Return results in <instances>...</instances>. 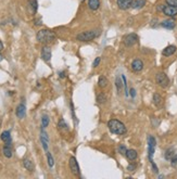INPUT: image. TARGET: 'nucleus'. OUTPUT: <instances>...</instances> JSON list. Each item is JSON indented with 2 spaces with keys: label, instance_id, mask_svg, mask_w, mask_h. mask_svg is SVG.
Returning <instances> with one entry per match:
<instances>
[{
  "label": "nucleus",
  "instance_id": "nucleus-1",
  "mask_svg": "<svg viewBox=\"0 0 177 179\" xmlns=\"http://www.w3.org/2000/svg\"><path fill=\"white\" fill-rule=\"evenodd\" d=\"M108 128L109 130L111 131L112 134L114 135H118V136H121V135H124L126 134V126L124 125V123H122L121 121H118V119H110L108 122Z\"/></svg>",
  "mask_w": 177,
  "mask_h": 179
},
{
  "label": "nucleus",
  "instance_id": "nucleus-2",
  "mask_svg": "<svg viewBox=\"0 0 177 179\" xmlns=\"http://www.w3.org/2000/svg\"><path fill=\"white\" fill-rule=\"evenodd\" d=\"M36 39L37 41L40 42V44L47 45V44H50L56 39V34L50 30H40L37 33Z\"/></svg>",
  "mask_w": 177,
  "mask_h": 179
},
{
  "label": "nucleus",
  "instance_id": "nucleus-3",
  "mask_svg": "<svg viewBox=\"0 0 177 179\" xmlns=\"http://www.w3.org/2000/svg\"><path fill=\"white\" fill-rule=\"evenodd\" d=\"M100 35V32L98 30H86L83 33H79L76 36V39L78 41H91L95 38H97Z\"/></svg>",
  "mask_w": 177,
  "mask_h": 179
},
{
  "label": "nucleus",
  "instance_id": "nucleus-4",
  "mask_svg": "<svg viewBox=\"0 0 177 179\" xmlns=\"http://www.w3.org/2000/svg\"><path fill=\"white\" fill-rule=\"evenodd\" d=\"M156 141L154 139V137L149 136L148 137V158H149L150 163L153 162V154H154V151H156Z\"/></svg>",
  "mask_w": 177,
  "mask_h": 179
},
{
  "label": "nucleus",
  "instance_id": "nucleus-5",
  "mask_svg": "<svg viewBox=\"0 0 177 179\" xmlns=\"http://www.w3.org/2000/svg\"><path fill=\"white\" fill-rule=\"evenodd\" d=\"M69 166H70V169H71V173H72L74 176H79V175H81L79 165H78V162L75 156H71V158H70Z\"/></svg>",
  "mask_w": 177,
  "mask_h": 179
},
{
  "label": "nucleus",
  "instance_id": "nucleus-6",
  "mask_svg": "<svg viewBox=\"0 0 177 179\" xmlns=\"http://www.w3.org/2000/svg\"><path fill=\"white\" fill-rule=\"evenodd\" d=\"M156 81L162 88H166L170 85V79H168L167 75L165 73H158L156 75Z\"/></svg>",
  "mask_w": 177,
  "mask_h": 179
},
{
  "label": "nucleus",
  "instance_id": "nucleus-7",
  "mask_svg": "<svg viewBox=\"0 0 177 179\" xmlns=\"http://www.w3.org/2000/svg\"><path fill=\"white\" fill-rule=\"evenodd\" d=\"M124 45L126 47H133L134 45H136L138 42V36L136 34H128L127 36H125L123 39Z\"/></svg>",
  "mask_w": 177,
  "mask_h": 179
},
{
  "label": "nucleus",
  "instance_id": "nucleus-8",
  "mask_svg": "<svg viewBox=\"0 0 177 179\" xmlns=\"http://www.w3.org/2000/svg\"><path fill=\"white\" fill-rule=\"evenodd\" d=\"M40 142H41L42 149L47 152V151H48V144H49V136L44 127L40 128Z\"/></svg>",
  "mask_w": 177,
  "mask_h": 179
},
{
  "label": "nucleus",
  "instance_id": "nucleus-9",
  "mask_svg": "<svg viewBox=\"0 0 177 179\" xmlns=\"http://www.w3.org/2000/svg\"><path fill=\"white\" fill-rule=\"evenodd\" d=\"M162 12L168 18H175L177 16V7H172V6H164L163 7Z\"/></svg>",
  "mask_w": 177,
  "mask_h": 179
},
{
  "label": "nucleus",
  "instance_id": "nucleus-10",
  "mask_svg": "<svg viewBox=\"0 0 177 179\" xmlns=\"http://www.w3.org/2000/svg\"><path fill=\"white\" fill-rule=\"evenodd\" d=\"M41 59L45 62H50L51 60V49L49 46L45 45L41 48Z\"/></svg>",
  "mask_w": 177,
  "mask_h": 179
},
{
  "label": "nucleus",
  "instance_id": "nucleus-11",
  "mask_svg": "<svg viewBox=\"0 0 177 179\" xmlns=\"http://www.w3.org/2000/svg\"><path fill=\"white\" fill-rule=\"evenodd\" d=\"M15 115H16V117L20 119L24 118L25 115H26V107H25L24 103H20V104L16 107Z\"/></svg>",
  "mask_w": 177,
  "mask_h": 179
},
{
  "label": "nucleus",
  "instance_id": "nucleus-12",
  "mask_svg": "<svg viewBox=\"0 0 177 179\" xmlns=\"http://www.w3.org/2000/svg\"><path fill=\"white\" fill-rule=\"evenodd\" d=\"M130 66H132L133 72H135V73H139V72H141L142 71V69H144V62H142L140 59H135L132 62V65Z\"/></svg>",
  "mask_w": 177,
  "mask_h": 179
},
{
  "label": "nucleus",
  "instance_id": "nucleus-13",
  "mask_svg": "<svg viewBox=\"0 0 177 179\" xmlns=\"http://www.w3.org/2000/svg\"><path fill=\"white\" fill-rule=\"evenodd\" d=\"M132 3H133V0H117L116 1V4L118 7V9L125 10L129 9V8H132Z\"/></svg>",
  "mask_w": 177,
  "mask_h": 179
},
{
  "label": "nucleus",
  "instance_id": "nucleus-14",
  "mask_svg": "<svg viewBox=\"0 0 177 179\" xmlns=\"http://www.w3.org/2000/svg\"><path fill=\"white\" fill-rule=\"evenodd\" d=\"M177 50V47L174 45H170L167 46L166 48H164L162 51V54L164 55V57H171V55H173V54L176 52Z\"/></svg>",
  "mask_w": 177,
  "mask_h": 179
},
{
  "label": "nucleus",
  "instance_id": "nucleus-15",
  "mask_svg": "<svg viewBox=\"0 0 177 179\" xmlns=\"http://www.w3.org/2000/svg\"><path fill=\"white\" fill-rule=\"evenodd\" d=\"M161 26L167 28V30H173L176 26V23L173 18H168V20H164L163 22H161Z\"/></svg>",
  "mask_w": 177,
  "mask_h": 179
},
{
  "label": "nucleus",
  "instance_id": "nucleus-16",
  "mask_svg": "<svg viewBox=\"0 0 177 179\" xmlns=\"http://www.w3.org/2000/svg\"><path fill=\"white\" fill-rule=\"evenodd\" d=\"M58 129H59L61 134H65V132L69 131V126H67V124L63 118H60V121L58 123Z\"/></svg>",
  "mask_w": 177,
  "mask_h": 179
},
{
  "label": "nucleus",
  "instance_id": "nucleus-17",
  "mask_svg": "<svg viewBox=\"0 0 177 179\" xmlns=\"http://www.w3.org/2000/svg\"><path fill=\"white\" fill-rule=\"evenodd\" d=\"M28 10L32 14H36L37 9H38V2H37V0H28Z\"/></svg>",
  "mask_w": 177,
  "mask_h": 179
},
{
  "label": "nucleus",
  "instance_id": "nucleus-18",
  "mask_svg": "<svg viewBox=\"0 0 177 179\" xmlns=\"http://www.w3.org/2000/svg\"><path fill=\"white\" fill-rule=\"evenodd\" d=\"M23 166H24L28 172H32V173L35 170V165H34V163L32 162V160H30V158H25L24 160H23Z\"/></svg>",
  "mask_w": 177,
  "mask_h": 179
},
{
  "label": "nucleus",
  "instance_id": "nucleus-19",
  "mask_svg": "<svg viewBox=\"0 0 177 179\" xmlns=\"http://www.w3.org/2000/svg\"><path fill=\"white\" fill-rule=\"evenodd\" d=\"M125 155H126L127 160H129V161H135L136 158H138V153H137V151H136V150H134V149L126 150Z\"/></svg>",
  "mask_w": 177,
  "mask_h": 179
},
{
  "label": "nucleus",
  "instance_id": "nucleus-20",
  "mask_svg": "<svg viewBox=\"0 0 177 179\" xmlns=\"http://www.w3.org/2000/svg\"><path fill=\"white\" fill-rule=\"evenodd\" d=\"M2 153L7 158H12V154H13L12 146H10V144H4V146H3V149H2Z\"/></svg>",
  "mask_w": 177,
  "mask_h": 179
},
{
  "label": "nucleus",
  "instance_id": "nucleus-21",
  "mask_svg": "<svg viewBox=\"0 0 177 179\" xmlns=\"http://www.w3.org/2000/svg\"><path fill=\"white\" fill-rule=\"evenodd\" d=\"M0 138H1V140H2L4 143L12 142V138H11V132H10V130L3 131L2 134H1V136H0Z\"/></svg>",
  "mask_w": 177,
  "mask_h": 179
},
{
  "label": "nucleus",
  "instance_id": "nucleus-22",
  "mask_svg": "<svg viewBox=\"0 0 177 179\" xmlns=\"http://www.w3.org/2000/svg\"><path fill=\"white\" fill-rule=\"evenodd\" d=\"M88 8L93 11H96L100 8V0H88Z\"/></svg>",
  "mask_w": 177,
  "mask_h": 179
},
{
  "label": "nucleus",
  "instance_id": "nucleus-23",
  "mask_svg": "<svg viewBox=\"0 0 177 179\" xmlns=\"http://www.w3.org/2000/svg\"><path fill=\"white\" fill-rule=\"evenodd\" d=\"M152 101H153V104L156 105V107H160L161 105H162V103H163V98L158 92H156L154 95H153Z\"/></svg>",
  "mask_w": 177,
  "mask_h": 179
},
{
  "label": "nucleus",
  "instance_id": "nucleus-24",
  "mask_svg": "<svg viewBox=\"0 0 177 179\" xmlns=\"http://www.w3.org/2000/svg\"><path fill=\"white\" fill-rule=\"evenodd\" d=\"M146 6V0H133L132 8L133 9H141Z\"/></svg>",
  "mask_w": 177,
  "mask_h": 179
},
{
  "label": "nucleus",
  "instance_id": "nucleus-25",
  "mask_svg": "<svg viewBox=\"0 0 177 179\" xmlns=\"http://www.w3.org/2000/svg\"><path fill=\"white\" fill-rule=\"evenodd\" d=\"M97 102L98 103H100V104H104V103H107V101H108V95H105L104 92H100L97 95Z\"/></svg>",
  "mask_w": 177,
  "mask_h": 179
},
{
  "label": "nucleus",
  "instance_id": "nucleus-26",
  "mask_svg": "<svg viewBox=\"0 0 177 179\" xmlns=\"http://www.w3.org/2000/svg\"><path fill=\"white\" fill-rule=\"evenodd\" d=\"M115 86H116V90H117V92L118 93L123 90L124 84H123V79H122V77L117 76V77L115 78Z\"/></svg>",
  "mask_w": 177,
  "mask_h": 179
},
{
  "label": "nucleus",
  "instance_id": "nucleus-27",
  "mask_svg": "<svg viewBox=\"0 0 177 179\" xmlns=\"http://www.w3.org/2000/svg\"><path fill=\"white\" fill-rule=\"evenodd\" d=\"M108 84H109V81H108V78L105 77V76H100L99 77V79H98V86L100 87V88H105V87L108 86Z\"/></svg>",
  "mask_w": 177,
  "mask_h": 179
},
{
  "label": "nucleus",
  "instance_id": "nucleus-28",
  "mask_svg": "<svg viewBox=\"0 0 177 179\" xmlns=\"http://www.w3.org/2000/svg\"><path fill=\"white\" fill-rule=\"evenodd\" d=\"M175 155V149L174 148H168L164 153V158L168 161H171V158Z\"/></svg>",
  "mask_w": 177,
  "mask_h": 179
},
{
  "label": "nucleus",
  "instance_id": "nucleus-29",
  "mask_svg": "<svg viewBox=\"0 0 177 179\" xmlns=\"http://www.w3.org/2000/svg\"><path fill=\"white\" fill-rule=\"evenodd\" d=\"M46 155H47V162H48V166L49 167H53L54 160H53V158H52L51 153L49 152V151H47V152H46Z\"/></svg>",
  "mask_w": 177,
  "mask_h": 179
},
{
  "label": "nucleus",
  "instance_id": "nucleus-30",
  "mask_svg": "<svg viewBox=\"0 0 177 179\" xmlns=\"http://www.w3.org/2000/svg\"><path fill=\"white\" fill-rule=\"evenodd\" d=\"M49 123H50V119H49L48 115H44L41 118V127L44 128H47L49 126Z\"/></svg>",
  "mask_w": 177,
  "mask_h": 179
},
{
  "label": "nucleus",
  "instance_id": "nucleus-31",
  "mask_svg": "<svg viewBox=\"0 0 177 179\" xmlns=\"http://www.w3.org/2000/svg\"><path fill=\"white\" fill-rule=\"evenodd\" d=\"M100 62H101V58L97 57L96 59H95V61H93V67H98L99 64H100Z\"/></svg>",
  "mask_w": 177,
  "mask_h": 179
},
{
  "label": "nucleus",
  "instance_id": "nucleus-32",
  "mask_svg": "<svg viewBox=\"0 0 177 179\" xmlns=\"http://www.w3.org/2000/svg\"><path fill=\"white\" fill-rule=\"evenodd\" d=\"M166 4L172 7H177V0H165Z\"/></svg>",
  "mask_w": 177,
  "mask_h": 179
},
{
  "label": "nucleus",
  "instance_id": "nucleus-33",
  "mask_svg": "<svg viewBox=\"0 0 177 179\" xmlns=\"http://www.w3.org/2000/svg\"><path fill=\"white\" fill-rule=\"evenodd\" d=\"M136 164H129L127 165V170L128 172H134V170H136Z\"/></svg>",
  "mask_w": 177,
  "mask_h": 179
},
{
  "label": "nucleus",
  "instance_id": "nucleus-34",
  "mask_svg": "<svg viewBox=\"0 0 177 179\" xmlns=\"http://www.w3.org/2000/svg\"><path fill=\"white\" fill-rule=\"evenodd\" d=\"M126 148H125V146H123V144H121L120 148H118V152L121 153V154H125V152H126Z\"/></svg>",
  "mask_w": 177,
  "mask_h": 179
},
{
  "label": "nucleus",
  "instance_id": "nucleus-35",
  "mask_svg": "<svg viewBox=\"0 0 177 179\" xmlns=\"http://www.w3.org/2000/svg\"><path fill=\"white\" fill-rule=\"evenodd\" d=\"M172 165H177V154H175L173 158H171Z\"/></svg>",
  "mask_w": 177,
  "mask_h": 179
},
{
  "label": "nucleus",
  "instance_id": "nucleus-36",
  "mask_svg": "<svg viewBox=\"0 0 177 179\" xmlns=\"http://www.w3.org/2000/svg\"><path fill=\"white\" fill-rule=\"evenodd\" d=\"M129 95H132V98H135V95H136V90L134 89V88H130V90H129Z\"/></svg>",
  "mask_w": 177,
  "mask_h": 179
},
{
  "label": "nucleus",
  "instance_id": "nucleus-37",
  "mask_svg": "<svg viewBox=\"0 0 177 179\" xmlns=\"http://www.w3.org/2000/svg\"><path fill=\"white\" fill-rule=\"evenodd\" d=\"M65 76H66V73L64 71H61L60 73H59V77L60 78H65Z\"/></svg>",
  "mask_w": 177,
  "mask_h": 179
},
{
  "label": "nucleus",
  "instance_id": "nucleus-38",
  "mask_svg": "<svg viewBox=\"0 0 177 179\" xmlns=\"http://www.w3.org/2000/svg\"><path fill=\"white\" fill-rule=\"evenodd\" d=\"M35 25H41V21L40 20H36L35 21Z\"/></svg>",
  "mask_w": 177,
  "mask_h": 179
},
{
  "label": "nucleus",
  "instance_id": "nucleus-39",
  "mask_svg": "<svg viewBox=\"0 0 177 179\" xmlns=\"http://www.w3.org/2000/svg\"><path fill=\"white\" fill-rule=\"evenodd\" d=\"M3 50V44H2V41L0 40V51H2Z\"/></svg>",
  "mask_w": 177,
  "mask_h": 179
},
{
  "label": "nucleus",
  "instance_id": "nucleus-40",
  "mask_svg": "<svg viewBox=\"0 0 177 179\" xmlns=\"http://www.w3.org/2000/svg\"><path fill=\"white\" fill-rule=\"evenodd\" d=\"M3 60V57H2V54L0 53V62H1V61H2Z\"/></svg>",
  "mask_w": 177,
  "mask_h": 179
},
{
  "label": "nucleus",
  "instance_id": "nucleus-41",
  "mask_svg": "<svg viewBox=\"0 0 177 179\" xmlns=\"http://www.w3.org/2000/svg\"><path fill=\"white\" fill-rule=\"evenodd\" d=\"M0 127H1V118H0Z\"/></svg>",
  "mask_w": 177,
  "mask_h": 179
}]
</instances>
